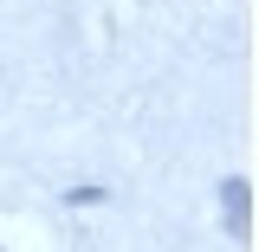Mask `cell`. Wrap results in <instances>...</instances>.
Wrapping results in <instances>:
<instances>
[{"mask_svg": "<svg viewBox=\"0 0 259 252\" xmlns=\"http://www.w3.org/2000/svg\"><path fill=\"white\" fill-rule=\"evenodd\" d=\"M227 220L233 233H246V181H227Z\"/></svg>", "mask_w": 259, "mask_h": 252, "instance_id": "6da1fadb", "label": "cell"}]
</instances>
